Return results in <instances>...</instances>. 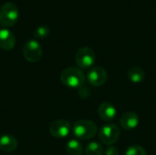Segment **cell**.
I'll use <instances>...</instances> for the list:
<instances>
[{"mask_svg":"<svg viewBox=\"0 0 156 155\" xmlns=\"http://www.w3.org/2000/svg\"><path fill=\"white\" fill-rule=\"evenodd\" d=\"M60 80L68 88L79 89L83 86L85 82V76L80 69L69 67L61 72Z\"/></svg>","mask_w":156,"mask_h":155,"instance_id":"6da1fadb","label":"cell"},{"mask_svg":"<svg viewBox=\"0 0 156 155\" xmlns=\"http://www.w3.org/2000/svg\"><path fill=\"white\" fill-rule=\"evenodd\" d=\"M97 125L90 120H80L73 125L72 132L78 140L88 141L92 139L97 134Z\"/></svg>","mask_w":156,"mask_h":155,"instance_id":"7a4b0ae2","label":"cell"},{"mask_svg":"<svg viewBox=\"0 0 156 155\" xmlns=\"http://www.w3.org/2000/svg\"><path fill=\"white\" fill-rule=\"evenodd\" d=\"M19 16L16 5L12 2H6L0 7V25L5 27L13 26Z\"/></svg>","mask_w":156,"mask_h":155,"instance_id":"3957f363","label":"cell"},{"mask_svg":"<svg viewBox=\"0 0 156 155\" xmlns=\"http://www.w3.org/2000/svg\"><path fill=\"white\" fill-rule=\"evenodd\" d=\"M121 136L120 128L113 123H108L103 125L99 132L100 141L106 145H112L118 142Z\"/></svg>","mask_w":156,"mask_h":155,"instance_id":"277c9868","label":"cell"},{"mask_svg":"<svg viewBox=\"0 0 156 155\" xmlns=\"http://www.w3.org/2000/svg\"><path fill=\"white\" fill-rule=\"evenodd\" d=\"M42 55V47L36 39H29L26 41L23 46V56L27 61L32 63L37 62L41 59Z\"/></svg>","mask_w":156,"mask_h":155,"instance_id":"5b68a950","label":"cell"},{"mask_svg":"<svg viewBox=\"0 0 156 155\" xmlns=\"http://www.w3.org/2000/svg\"><path fill=\"white\" fill-rule=\"evenodd\" d=\"M96 60V54L92 48L90 47L80 48L75 56V61L79 68L89 69L90 68Z\"/></svg>","mask_w":156,"mask_h":155,"instance_id":"8992f818","label":"cell"},{"mask_svg":"<svg viewBox=\"0 0 156 155\" xmlns=\"http://www.w3.org/2000/svg\"><path fill=\"white\" fill-rule=\"evenodd\" d=\"M87 79L91 86L101 87L107 81L108 72L101 66L92 67L87 74Z\"/></svg>","mask_w":156,"mask_h":155,"instance_id":"52a82bcc","label":"cell"},{"mask_svg":"<svg viewBox=\"0 0 156 155\" xmlns=\"http://www.w3.org/2000/svg\"><path fill=\"white\" fill-rule=\"evenodd\" d=\"M71 130L70 123L67 120H57L54 121L49 126V132L50 134L58 139H62L67 137Z\"/></svg>","mask_w":156,"mask_h":155,"instance_id":"ba28073f","label":"cell"},{"mask_svg":"<svg viewBox=\"0 0 156 155\" xmlns=\"http://www.w3.org/2000/svg\"><path fill=\"white\" fill-rule=\"evenodd\" d=\"M139 124V116L133 111L125 112L120 119V125L126 131L135 129Z\"/></svg>","mask_w":156,"mask_h":155,"instance_id":"9c48e42d","label":"cell"},{"mask_svg":"<svg viewBox=\"0 0 156 155\" xmlns=\"http://www.w3.org/2000/svg\"><path fill=\"white\" fill-rule=\"evenodd\" d=\"M16 46V37L14 34L6 29H0V48L9 51L12 50Z\"/></svg>","mask_w":156,"mask_h":155,"instance_id":"30bf717a","label":"cell"},{"mask_svg":"<svg viewBox=\"0 0 156 155\" xmlns=\"http://www.w3.org/2000/svg\"><path fill=\"white\" fill-rule=\"evenodd\" d=\"M98 113H99V116L101 118V120L105 122H111L113 119H115L117 111H116L115 106L112 103L105 101V102H102L99 106Z\"/></svg>","mask_w":156,"mask_h":155,"instance_id":"8fae6325","label":"cell"},{"mask_svg":"<svg viewBox=\"0 0 156 155\" xmlns=\"http://www.w3.org/2000/svg\"><path fill=\"white\" fill-rule=\"evenodd\" d=\"M17 147L16 139L10 134L0 136V151L4 153H12Z\"/></svg>","mask_w":156,"mask_h":155,"instance_id":"7c38bea8","label":"cell"},{"mask_svg":"<svg viewBox=\"0 0 156 155\" xmlns=\"http://www.w3.org/2000/svg\"><path fill=\"white\" fill-rule=\"evenodd\" d=\"M126 76L129 79L130 81L133 83H141L145 79V72L144 70L137 66H133L128 69L126 72Z\"/></svg>","mask_w":156,"mask_h":155,"instance_id":"4fadbf2b","label":"cell"},{"mask_svg":"<svg viewBox=\"0 0 156 155\" xmlns=\"http://www.w3.org/2000/svg\"><path fill=\"white\" fill-rule=\"evenodd\" d=\"M66 152L69 155H82L83 147L78 140L71 139L66 144Z\"/></svg>","mask_w":156,"mask_h":155,"instance_id":"5bb4252c","label":"cell"},{"mask_svg":"<svg viewBox=\"0 0 156 155\" xmlns=\"http://www.w3.org/2000/svg\"><path fill=\"white\" fill-rule=\"evenodd\" d=\"M103 152H104V149L102 145L95 142L89 143L85 148L86 155H102Z\"/></svg>","mask_w":156,"mask_h":155,"instance_id":"9a60e30c","label":"cell"},{"mask_svg":"<svg viewBox=\"0 0 156 155\" xmlns=\"http://www.w3.org/2000/svg\"><path fill=\"white\" fill-rule=\"evenodd\" d=\"M125 155H146V151L144 148L139 145L129 146L125 152Z\"/></svg>","mask_w":156,"mask_h":155,"instance_id":"2e32d148","label":"cell"},{"mask_svg":"<svg viewBox=\"0 0 156 155\" xmlns=\"http://www.w3.org/2000/svg\"><path fill=\"white\" fill-rule=\"evenodd\" d=\"M50 33V29L47 26H39L38 27L36 28L34 32V36L37 38H46Z\"/></svg>","mask_w":156,"mask_h":155,"instance_id":"e0dca14e","label":"cell"},{"mask_svg":"<svg viewBox=\"0 0 156 155\" xmlns=\"http://www.w3.org/2000/svg\"><path fill=\"white\" fill-rule=\"evenodd\" d=\"M105 154L106 155H119L118 149L114 146H110L106 149L105 151Z\"/></svg>","mask_w":156,"mask_h":155,"instance_id":"ac0fdd59","label":"cell"}]
</instances>
